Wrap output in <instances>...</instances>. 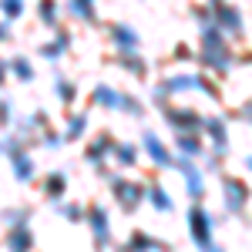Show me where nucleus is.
<instances>
[{
    "label": "nucleus",
    "instance_id": "72a5a7b5",
    "mask_svg": "<svg viewBox=\"0 0 252 252\" xmlns=\"http://www.w3.org/2000/svg\"><path fill=\"white\" fill-rule=\"evenodd\" d=\"M0 125H3V128L14 125V104H10L7 97H0Z\"/></svg>",
    "mask_w": 252,
    "mask_h": 252
},
{
    "label": "nucleus",
    "instance_id": "e433bc0d",
    "mask_svg": "<svg viewBox=\"0 0 252 252\" xmlns=\"http://www.w3.org/2000/svg\"><path fill=\"white\" fill-rule=\"evenodd\" d=\"M242 121H246V125H252V97L242 104Z\"/></svg>",
    "mask_w": 252,
    "mask_h": 252
},
{
    "label": "nucleus",
    "instance_id": "412c9836",
    "mask_svg": "<svg viewBox=\"0 0 252 252\" xmlns=\"http://www.w3.org/2000/svg\"><path fill=\"white\" fill-rule=\"evenodd\" d=\"M145 202H148L155 212H161V215H168V212L175 209V198L165 192L158 182H148V185H145Z\"/></svg>",
    "mask_w": 252,
    "mask_h": 252
},
{
    "label": "nucleus",
    "instance_id": "2f4dec72",
    "mask_svg": "<svg viewBox=\"0 0 252 252\" xmlns=\"http://www.w3.org/2000/svg\"><path fill=\"white\" fill-rule=\"evenodd\" d=\"M192 20L198 24V31H202V27H212V24H215V20H212V3L195 7V10H192Z\"/></svg>",
    "mask_w": 252,
    "mask_h": 252
},
{
    "label": "nucleus",
    "instance_id": "aec40b11",
    "mask_svg": "<svg viewBox=\"0 0 252 252\" xmlns=\"http://www.w3.org/2000/svg\"><path fill=\"white\" fill-rule=\"evenodd\" d=\"M88 125H91V118L84 115V111H71V115L64 118L61 135H64V141H81V138L88 135Z\"/></svg>",
    "mask_w": 252,
    "mask_h": 252
},
{
    "label": "nucleus",
    "instance_id": "9b49d317",
    "mask_svg": "<svg viewBox=\"0 0 252 252\" xmlns=\"http://www.w3.org/2000/svg\"><path fill=\"white\" fill-rule=\"evenodd\" d=\"M175 168L185 178V192L192 202H202L205 198V168H198V161H189V158L175 155Z\"/></svg>",
    "mask_w": 252,
    "mask_h": 252
},
{
    "label": "nucleus",
    "instance_id": "dca6fc26",
    "mask_svg": "<svg viewBox=\"0 0 252 252\" xmlns=\"http://www.w3.org/2000/svg\"><path fill=\"white\" fill-rule=\"evenodd\" d=\"M175 155L178 158H189V161H202L205 152H209V145H205V138L202 131H189V135H175Z\"/></svg>",
    "mask_w": 252,
    "mask_h": 252
},
{
    "label": "nucleus",
    "instance_id": "0eeeda50",
    "mask_svg": "<svg viewBox=\"0 0 252 252\" xmlns=\"http://www.w3.org/2000/svg\"><path fill=\"white\" fill-rule=\"evenodd\" d=\"M189 91H195V74H168V78H161L152 88V104H158V108H168L172 104V97L178 94H189Z\"/></svg>",
    "mask_w": 252,
    "mask_h": 252
},
{
    "label": "nucleus",
    "instance_id": "a878e982",
    "mask_svg": "<svg viewBox=\"0 0 252 252\" xmlns=\"http://www.w3.org/2000/svg\"><path fill=\"white\" fill-rule=\"evenodd\" d=\"M54 94H58V101L64 104V108H74V101H78V84L71 78H54Z\"/></svg>",
    "mask_w": 252,
    "mask_h": 252
},
{
    "label": "nucleus",
    "instance_id": "473e14b6",
    "mask_svg": "<svg viewBox=\"0 0 252 252\" xmlns=\"http://www.w3.org/2000/svg\"><path fill=\"white\" fill-rule=\"evenodd\" d=\"M0 10H3L7 20H17L24 14V0H0Z\"/></svg>",
    "mask_w": 252,
    "mask_h": 252
},
{
    "label": "nucleus",
    "instance_id": "ddd939ff",
    "mask_svg": "<svg viewBox=\"0 0 252 252\" xmlns=\"http://www.w3.org/2000/svg\"><path fill=\"white\" fill-rule=\"evenodd\" d=\"M141 148H145V158H148L155 168H175V148L165 145L155 131H145V135H141Z\"/></svg>",
    "mask_w": 252,
    "mask_h": 252
},
{
    "label": "nucleus",
    "instance_id": "6ab92c4d",
    "mask_svg": "<svg viewBox=\"0 0 252 252\" xmlns=\"http://www.w3.org/2000/svg\"><path fill=\"white\" fill-rule=\"evenodd\" d=\"M40 192H44L47 202H54V205H58L61 198L67 195V172H61V168L47 172V175H44V182H40Z\"/></svg>",
    "mask_w": 252,
    "mask_h": 252
},
{
    "label": "nucleus",
    "instance_id": "a211bd4d",
    "mask_svg": "<svg viewBox=\"0 0 252 252\" xmlns=\"http://www.w3.org/2000/svg\"><path fill=\"white\" fill-rule=\"evenodd\" d=\"M64 14L81 20V24H88V27H94L101 20L97 17V0H64Z\"/></svg>",
    "mask_w": 252,
    "mask_h": 252
},
{
    "label": "nucleus",
    "instance_id": "a19ab883",
    "mask_svg": "<svg viewBox=\"0 0 252 252\" xmlns=\"http://www.w3.org/2000/svg\"><path fill=\"white\" fill-rule=\"evenodd\" d=\"M212 252H225V249H222V246H215V249H212Z\"/></svg>",
    "mask_w": 252,
    "mask_h": 252
},
{
    "label": "nucleus",
    "instance_id": "9d476101",
    "mask_svg": "<svg viewBox=\"0 0 252 252\" xmlns=\"http://www.w3.org/2000/svg\"><path fill=\"white\" fill-rule=\"evenodd\" d=\"M202 138L215 155H229V121L225 115H205L202 121Z\"/></svg>",
    "mask_w": 252,
    "mask_h": 252
},
{
    "label": "nucleus",
    "instance_id": "f257e3e1",
    "mask_svg": "<svg viewBox=\"0 0 252 252\" xmlns=\"http://www.w3.org/2000/svg\"><path fill=\"white\" fill-rule=\"evenodd\" d=\"M198 64H202V71L205 74H215V78H225L229 71H232L235 64V54H232V40L225 37L219 27H202L198 31Z\"/></svg>",
    "mask_w": 252,
    "mask_h": 252
},
{
    "label": "nucleus",
    "instance_id": "2eb2a0df",
    "mask_svg": "<svg viewBox=\"0 0 252 252\" xmlns=\"http://www.w3.org/2000/svg\"><path fill=\"white\" fill-rule=\"evenodd\" d=\"M115 252H172L168 242H161L158 235L145 232V229H135V232L128 235V242L125 246H118Z\"/></svg>",
    "mask_w": 252,
    "mask_h": 252
},
{
    "label": "nucleus",
    "instance_id": "79ce46f5",
    "mask_svg": "<svg viewBox=\"0 0 252 252\" xmlns=\"http://www.w3.org/2000/svg\"><path fill=\"white\" fill-rule=\"evenodd\" d=\"M209 3H222V0H209Z\"/></svg>",
    "mask_w": 252,
    "mask_h": 252
},
{
    "label": "nucleus",
    "instance_id": "4c0bfd02",
    "mask_svg": "<svg viewBox=\"0 0 252 252\" xmlns=\"http://www.w3.org/2000/svg\"><path fill=\"white\" fill-rule=\"evenodd\" d=\"M3 40H10V24L0 20V44H3Z\"/></svg>",
    "mask_w": 252,
    "mask_h": 252
},
{
    "label": "nucleus",
    "instance_id": "58836bf2",
    "mask_svg": "<svg viewBox=\"0 0 252 252\" xmlns=\"http://www.w3.org/2000/svg\"><path fill=\"white\" fill-rule=\"evenodd\" d=\"M7 74H10V71H7V61H0V88H3V81H7Z\"/></svg>",
    "mask_w": 252,
    "mask_h": 252
},
{
    "label": "nucleus",
    "instance_id": "393cba45",
    "mask_svg": "<svg viewBox=\"0 0 252 252\" xmlns=\"http://www.w3.org/2000/svg\"><path fill=\"white\" fill-rule=\"evenodd\" d=\"M61 14H64V7H61L58 0H37V20L44 24V27L58 31L61 27Z\"/></svg>",
    "mask_w": 252,
    "mask_h": 252
},
{
    "label": "nucleus",
    "instance_id": "c756f323",
    "mask_svg": "<svg viewBox=\"0 0 252 252\" xmlns=\"http://www.w3.org/2000/svg\"><path fill=\"white\" fill-rule=\"evenodd\" d=\"M195 91H202V94L212 97V101H219V97H222V91H219L215 78H209L205 71H198V74H195Z\"/></svg>",
    "mask_w": 252,
    "mask_h": 252
},
{
    "label": "nucleus",
    "instance_id": "1a4fd4ad",
    "mask_svg": "<svg viewBox=\"0 0 252 252\" xmlns=\"http://www.w3.org/2000/svg\"><path fill=\"white\" fill-rule=\"evenodd\" d=\"M161 118H165V125L172 128L175 135L202 131V121H205V115H198L195 108H185V104H168V108H161Z\"/></svg>",
    "mask_w": 252,
    "mask_h": 252
},
{
    "label": "nucleus",
    "instance_id": "5701e85b",
    "mask_svg": "<svg viewBox=\"0 0 252 252\" xmlns=\"http://www.w3.org/2000/svg\"><path fill=\"white\" fill-rule=\"evenodd\" d=\"M138 158H141V145H135V141H118L111 161H115L118 168H135Z\"/></svg>",
    "mask_w": 252,
    "mask_h": 252
},
{
    "label": "nucleus",
    "instance_id": "f8f14e48",
    "mask_svg": "<svg viewBox=\"0 0 252 252\" xmlns=\"http://www.w3.org/2000/svg\"><path fill=\"white\" fill-rule=\"evenodd\" d=\"M115 145H118V138L108 135V131L94 135V138H91V145L84 148V161H88L91 168H97V172H104V165H108L111 155H115Z\"/></svg>",
    "mask_w": 252,
    "mask_h": 252
},
{
    "label": "nucleus",
    "instance_id": "4468645a",
    "mask_svg": "<svg viewBox=\"0 0 252 252\" xmlns=\"http://www.w3.org/2000/svg\"><path fill=\"white\" fill-rule=\"evenodd\" d=\"M108 40L118 54H141V34H138L131 24H111L108 27Z\"/></svg>",
    "mask_w": 252,
    "mask_h": 252
},
{
    "label": "nucleus",
    "instance_id": "c9c22d12",
    "mask_svg": "<svg viewBox=\"0 0 252 252\" xmlns=\"http://www.w3.org/2000/svg\"><path fill=\"white\" fill-rule=\"evenodd\" d=\"M222 158H225V155H215V152H205V158H202V161H205V172H219V168H222Z\"/></svg>",
    "mask_w": 252,
    "mask_h": 252
},
{
    "label": "nucleus",
    "instance_id": "7ed1b4c3",
    "mask_svg": "<svg viewBox=\"0 0 252 252\" xmlns=\"http://www.w3.org/2000/svg\"><path fill=\"white\" fill-rule=\"evenodd\" d=\"M189 239L198 252H212L215 249V219L209 215V209L202 202H192L189 205Z\"/></svg>",
    "mask_w": 252,
    "mask_h": 252
},
{
    "label": "nucleus",
    "instance_id": "f03ea898",
    "mask_svg": "<svg viewBox=\"0 0 252 252\" xmlns=\"http://www.w3.org/2000/svg\"><path fill=\"white\" fill-rule=\"evenodd\" d=\"M91 104H94V108H104V111H118V115H131V118L145 115L141 97H135L131 91H118V88H111V84H94Z\"/></svg>",
    "mask_w": 252,
    "mask_h": 252
},
{
    "label": "nucleus",
    "instance_id": "ea45409f",
    "mask_svg": "<svg viewBox=\"0 0 252 252\" xmlns=\"http://www.w3.org/2000/svg\"><path fill=\"white\" fill-rule=\"evenodd\" d=\"M246 168H249V172H252V152H249V155H246Z\"/></svg>",
    "mask_w": 252,
    "mask_h": 252
},
{
    "label": "nucleus",
    "instance_id": "7c9ffc66",
    "mask_svg": "<svg viewBox=\"0 0 252 252\" xmlns=\"http://www.w3.org/2000/svg\"><path fill=\"white\" fill-rule=\"evenodd\" d=\"M3 219H7L10 229H14V225H31V209H7Z\"/></svg>",
    "mask_w": 252,
    "mask_h": 252
},
{
    "label": "nucleus",
    "instance_id": "c85d7f7f",
    "mask_svg": "<svg viewBox=\"0 0 252 252\" xmlns=\"http://www.w3.org/2000/svg\"><path fill=\"white\" fill-rule=\"evenodd\" d=\"M54 209H58V215H64V219L74 222V225H81L84 215H88V205H81V202H58Z\"/></svg>",
    "mask_w": 252,
    "mask_h": 252
},
{
    "label": "nucleus",
    "instance_id": "f3484780",
    "mask_svg": "<svg viewBox=\"0 0 252 252\" xmlns=\"http://www.w3.org/2000/svg\"><path fill=\"white\" fill-rule=\"evenodd\" d=\"M71 44H74V34L58 27V31H54V40H44V44L37 47V54L44 61H51V64H54V61H61L67 51H71Z\"/></svg>",
    "mask_w": 252,
    "mask_h": 252
},
{
    "label": "nucleus",
    "instance_id": "f704fd0d",
    "mask_svg": "<svg viewBox=\"0 0 252 252\" xmlns=\"http://www.w3.org/2000/svg\"><path fill=\"white\" fill-rule=\"evenodd\" d=\"M40 141H44V148H51V152H54V148H61V145H64V135H61V131H44V138H40Z\"/></svg>",
    "mask_w": 252,
    "mask_h": 252
},
{
    "label": "nucleus",
    "instance_id": "b1692460",
    "mask_svg": "<svg viewBox=\"0 0 252 252\" xmlns=\"http://www.w3.org/2000/svg\"><path fill=\"white\" fill-rule=\"evenodd\" d=\"M10 158V168H14V175H17V182H31L34 178V172H37V165H34V155L24 148V152H14Z\"/></svg>",
    "mask_w": 252,
    "mask_h": 252
},
{
    "label": "nucleus",
    "instance_id": "39448f33",
    "mask_svg": "<svg viewBox=\"0 0 252 252\" xmlns=\"http://www.w3.org/2000/svg\"><path fill=\"white\" fill-rule=\"evenodd\" d=\"M249 202H252L249 182L239 178V175H225L222 172V212L229 215V219H239V215H246Z\"/></svg>",
    "mask_w": 252,
    "mask_h": 252
},
{
    "label": "nucleus",
    "instance_id": "bb28decb",
    "mask_svg": "<svg viewBox=\"0 0 252 252\" xmlns=\"http://www.w3.org/2000/svg\"><path fill=\"white\" fill-rule=\"evenodd\" d=\"M7 71H10L17 81H24V84H31V81L37 78V67H34L27 58H10L7 61Z\"/></svg>",
    "mask_w": 252,
    "mask_h": 252
},
{
    "label": "nucleus",
    "instance_id": "4be33fe9",
    "mask_svg": "<svg viewBox=\"0 0 252 252\" xmlns=\"http://www.w3.org/2000/svg\"><path fill=\"white\" fill-rule=\"evenodd\" d=\"M34 246H37V239L31 232V225H14L7 232V249L10 252H34Z\"/></svg>",
    "mask_w": 252,
    "mask_h": 252
},
{
    "label": "nucleus",
    "instance_id": "423d86ee",
    "mask_svg": "<svg viewBox=\"0 0 252 252\" xmlns=\"http://www.w3.org/2000/svg\"><path fill=\"white\" fill-rule=\"evenodd\" d=\"M84 222H88V229H91V239H94V249L97 252H108L111 249V242H115V229H111V212L94 202V205H88V215H84Z\"/></svg>",
    "mask_w": 252,
    "mask_h": 252
},
{
    "label": "nucleus",
    "instance_id": "6e6552de",
    "mask_svg": "<svg viewBox=\"0 0 252 252\" xmlns=\"http://www.w3.org/2000/svg\"><path fill=\"white\" fill-rule=\"evenodd\" d=\"M212 20L229 40H242V34H246V17H242V10L235 3H229V0L212 3Z\"/></svg>",
    "mask_w": 252,
    "mask_h": 252
},
{
    "label": "nucleus",
    "instance_id": "cd10ccee",
    "mask_svg": "<svg viewBox=\"0 0 252 252\" xmlns=\"http://www.w3.org/2000/svg\"><path fill=\"white\" fill-rule=\"evenodd\" d=\"M118 67L128 71V74H135V78L148 74V61L141 58V54H118Z\"/></svg>",
    "mask_w": 252,
    "mask_h": 252
},
{
    "label": "nucleus",
    "instance_id": "20e7f679",
    "mask_svg": "<svg viewBox=\"0 0 252 252\" xmlns=\"http://www.w3.org/2000/svg\"><path fill=\"white\" fill-rule=\"evenodd\" d=\"M108 178V185H111V195H115L118 209L121 212H138L141 205H145V185L135 182V178H128V175H111V172H101Z\"/></svg>",
    "mask_w": 252,
    "mask_h": 252
}]
</instances>
